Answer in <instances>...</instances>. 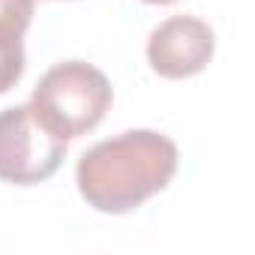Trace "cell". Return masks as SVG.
<instances>
[{"label": "cell", "mask_w": 255, "mask_h": 255, "mask_svg": "<svg viewBox=\"0 0 255 255\" xmlns=\"http://www.w3.org/2000/svg\"><path fill=\"white\" fill-rule=\"evenodd\" d=\"M33 18V0H0V42L21 39Z\"/></svg>", "instance_id": "cell-5"}, {"label": "cell", "mask_w": 255, "mask_h": 255, "mask_svg": "<svg viewBox=\"0 0 255 255\" xmlns=\"http://www.w3.org/2000/svg\"><path fill=\"white\" fill-rule=\"evenodd\" d=\"M21 72H24V42L21 39L0 42V93L15 87Z\"/></svg>", "instance_id": "cell-6"}, {"label": "cell", "mask_w": 255, "mask_h": 255, "mask_svg": "<svg viewBox=\"0 0 255 255\" xmlns=\"http://www.w3.org/2000/svg\"><path fill=\"white\" fill-rule=\"evenodd\" d=\"M111 99L114 93L105 72L81 60H66L39 78L27 108L51 135L72 141L102 123Z\"/></svg>", "instance_id": "cell-2"}, {"label": "cell", "mask_w": 255, "mask_h": 255, "mask_svg": "<svg viewBox=\"0 0 255 255\" xmlns=\"http://www.w3.org/2000/svg\"><path fill=\"white\" fill-rule=\"evenodd\" d=\"M66 156V141L51 135L27 105L0 111V180L33 186L48 180Z\"/></svg>", "instance_id": "cell-3"}, {"label": "cell", "mask_w": 255, "mask_h": 255, "mask_svg": "<svg viewBox=\"0 0 255 255\" xmlns=\"http://www.w3.org/2000/svg\"><path fill=\"white\" fill-rule=\"evenodd\" d=\"M213 57V30L192 15L165 18L147 39V60L162 78L198 75Z\"/></svg>", "instance_id": "cell-4"}, {"label": "cell", "mask_w": 255, "mask_h": 255, "mask_svg": "<svg viewBox=\"0 0 255 255\" xmlns=\"http://www.w3.org/2000/svg\"><path fill=\"white\" fill-rule=\"evenodd\" d=\"M144 3H156V6H168V3H174V0H144Z\"/></svg>", "instance_id": "cell-7"}, {"label": "cell", "mask_w": 255, "mask_h": 255, "mask_svg": "<svg viewBox=\"0 0 255 255\" xmlns=\"http://www.w3.org/2000/svg\"><path fill=\"white\" fill-rule=\"evenodd\" d=\"M177 171V147L153 129H129L81 153L75 183L99 213H129L162 192Z\"/></svg>", "instance_id": "cell-1"}]
</instances>
